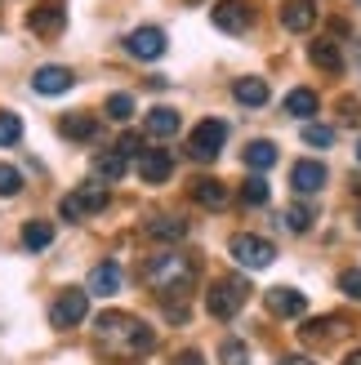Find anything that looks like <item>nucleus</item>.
<instances>
[{"mask_svg": "<svg viewBox=\"0 0 361 365\" xmlns=\"http://www.w3.org/2000/svg\"><path fill=\"white\" fill-rule=\"evenodd\" d=\"M285 112H290V116H317V94H312V89H290Z\"/></svg>", "mask_w": 361, "mask_h": 365, "instance_id": "obj_25", "label": "nucleus"}, {"mask_svg": "<svg viewBox=\"0 0 361 365\" xmlns=\"http://www.w3.org/2000/svg\"><path fill=\"white\" fill-rule=\"evenodd\" d=\"M107 205V187L103 182H85L81 192H71V196H63V205H59V214L67 218V223H76V218H85V214H98Z\"/></svg>", "mask_w": 361, "mask_h": 365, "instance_id": "obj_7", "label": "nucleus"}, {"mask_svg": "<svg viewBox=\"0 0 361 365\" xmlns=\"http://www.w3.org/2000/svg\"><path fill=\"white\" fill-rule=\"evenodd\" d=\"M344 365H361V352H352V356H344Z\"/></svg>", "mask_w": 361, "mask_h": 365, "instance_id": "obj_39", "label": "nucleus"}, {"mask_svg": "<svg viewBox=\"0 0 361 365\" xmlns=\"http://www.w3.org/2000/svg\"><path fill=\"white\" fill-rule=\"evenodd\" d=\"M63 23H67L63 0H41V5L27 14V27H31L36 36H59V31H63Z\"/></svg>", "mask_w": 361, "mask_h": 365, "instance_id": "obj_10", "label": "nucleus"}, {"mask_svg": "<svg viewBox=\"0 0 361 365\" xmlns=\"http://www.w3.org/2000/svg\"><path fill=\"white\" fill-rule=\"evenodd\" d=\"M357 5H361V0H357Z\"/></svg>", "mask_w": 361, "mask_h": 365, "instance_id": "obj_41", "label": "nucleus"}, {"mask_svg": "<svg viewBox=\"0 0 361 365\" xmlns=\"http://www.w3.org/2000/svg\"><path fill=\"white\" fill-rule=\"evenodd\" d=\"M281 218H285V227H290V232H308L312 227V210H303V205H290Z\"/></svg>", "mask_w": 361, "mask_h": 365, "instance_id": "obj_31", "label": "nucleus"}, {"mask_svg": "<svg viewBox=\"0 0 361 365\" xmlns=\"http://www.w3.org/2000/svg\"><path fill=\"white\" fill-rule=\"evenodd\" d=\"M214 27L228 31V36H241L250 27V5H241V0H223V5H214Z\"/></svg>", "mask_w": 361, "mask_h": 365, "instance_id": "obj_12", "label": "nucleus"}, {"mask_svg": "<svg viewBox=\"0 0 361 365\" xmlns=\"http://www.w3.org/2000/svg\"><path fill=\"white\" fill-rule=\"evenodd\" d=\"M121 289V267L107 259V263H98L94 272H89V294H98V299H112Z\"/></svg>", "mask_w": 361, "mask_h": 365, "instance_id": "obj_19", "label": "nucleus"}, {"mask_svg": "<svg viewBox=\"0 0 361 365\" xmlns=\"http://www.w3.org/2000/svg\"><path fill=\"white\" fill-rule=\"evenodd\" d=\"M339 116H344L348 125H357V120H361V107H357V98H344V103H339Z\"/></svg>", "mask_w": 361, "mask_h": 365, "instance_id": "obj_36", "label": "nucleus"}, {"mask_svg": "<svg viewBox=\"0 0 361 365\" xmlns=\"http://www.w3.org/2000/svg\"><path fill=\"white\" fill-rule=\"evenodd\" d=\"M59 134L71 138V143H89V138H98V120L85 116V112H67V116L59 120Z\"/></svg>", "mask_w": 361, "mask_h": 365, "instance_id": "obj_18", "label": "nucleus"}, {"mask_svg": "<svg viewBox=\"0 0 361 365\" xmlns=\"http://www.w3.org/2000/svg\"><path fill=\"white\" fill-rule=\"evenodd\" d=\"M71 81H76V76H71V67H54L49 63V67H41L31 76V89H36V94H45V98H54V94H67Z\"/></svg>", "mask_w": 361, "mask_h": 365, "instance_id": "obj_11", "label": "nucleus"}, {"mask_svg": "<svg viewBox=\"0 0 361 365\" xmlns=\"http://www.w3.org/2000/svg\"><path fill=\"white\" fill-rule=\"evenodd\" d=\"M219 356H223V365H250V348L241 339H223L219 343Z\"/></svg>", "mask_w": 361, "mask_h": 365, "instance_id": "obj_28", "label": "nucleus"}, {"mask_svg": "<svg viewBox=\"0 0 361 365\" xmlns=\"http://www.w3.org/2000/svg\"><path fill=\"white\" fill-rule=\"evenodd\" d=\"M192 263L183 259V254H156V259H148V285L156 289L161 299H178L192 289Z\"/></svg>", "mask_w": 361, "mask_h": 365, "instance_id": "obj_2", "label": "nucleus"}, {"mask_svg": "<svg viewBox=\"0 0 361 365\" xmlns=\"http://www.w3.org/2000/svg\"><path fill=\"white\" fill-rule=\"evenodd\" d=\"M14 192H23V174L14 165H0V196H14Z\"/></svg>", "mask_w": 361, "mask_h": 365, "instance_id": "obj_33", "label": "nucleus"}, {"mask_svg": "<svg viewBox=\"0 0 361 365\" xmlns=\"http://www.w3.org/2000/svg\"><path fill=\"white\" fill-rule=\"evenodd\" d=\"M148 236H156V241H183V236H188V223H183V218H152V223H148Z\"/></svg>", "mask_w": 361, "mask_h": 365, "instance_id": "obj_24", "label": "nucleus"}, {"mask_svg": "<svg viewBox=\"0 0 361 365\" xmlns=\"http://www.w3.org/2000/svg\"><path fill=\"white\" fill-rule=\"evenodd\" d=\"M94 339L107 352H116V356H143V352L156 348V334L130 312H103L94 321Z\"/></svg>", "mask_w": 361, "mask_h": 365, "instance_id": "obj_1", "label": "nucleus"}, {"mask_svg": "<svg viewBox=\"0 0 361 365\" xmlns=\"http://www.w3.org/2000/svg\"><path fill=\"white\" fill-rule=\"evenodd\" d=\"M317 18H321L317 0H285V5H281V27L295 31V36H308L317 27Z\"/></svg>", "mask_w": 361, "mask_h": 365, "instance_id": "obj_8", "label": "nucleus"}, {"mask_svg": "<svg viewBox=\"0 0 361 365\" xmlns=\"http://www.w3.org/2000/svg\"><path fill=\"white\" fill-rule=\"evenodd\" d=\"M192 200H196V205H205V210H228L232 192L223 187L219 178H196L192 182Z\"/></svg>", "mask_w": 361, "mask_h": 365, "instance_id": "obj_16", "label": "nucleus"}, {"mask_svg": "<svg viewBox=\"0 0 361 365\" xmlns=\"http://www.w3.org/2000/svg\"><path fill=\"white\" fill-rule=\"evenodd\" d=\"M268 196H273L268 178H259V174H255V178H245V182H241V200H245V205H263Z\"/></svg>", "mask_w": 361, "mask_h": 365, "instance_id": "obj_27", "label": "nucleus"}, {"mask_svg": "<svg viewBox=\"0 0 361 365\" xmlns=\"http://www.w3.org/2000/svg\"><path fill=\"white\" fill-rule=\"evenodd\" d=\"M49 241H54V227L41 223V218H31V223L23 227V245H27V250H45Z\"/></svg>", "mask_w": 361, "mask_h": 365, "instance_id": "obj_26", "label": "nucleus"}, {"mask_svg": "<svg viewBox=\"0 0 361 365\" xmlns=\"http://www.w3.org/2000/svg\"><path fill=\"white\" fill-rule=\"evenodd\" d=\"M245 281H237V277H228V281H214L210 285V294H205V312L214 317V321H228V317H237L241 307H245Z\"/></svg>", "mask_w": 361, "mask_h": 365, "instance_id": "obj_3", "label": "nucleus"}, {"mask_svg": "<svg viewBox=\"0 0 361 365\" xmlns=\"http://www.w3.org/2000/svg\"><path fill=\"white\" fill-rule=\"evenodd\" d=\"M268 94H273V89H268V81H259V76H241L237 85H232V98H237L241 107H263Z\"/></svg>", "mask_w": 361, "mask_h": 365, "instance_id": "obj_21", "label": "nucleus"}, {"mask_svg": "<svg viewBox=\"0 0 361 365\" xmlns=\"http://www.w3.org/2000/svg\"><path fill=\"white\" fill-rule=\"evenodd\" d=\"M85 312H89V294H81V289H63V294L49 303V325L54 330H76V325L85 321Z\"/></svg>", "mask_w": 361, "mask_h": 365, "instance_id": "obj_6", "label": "nucleus"}, {"mask_svg": "<svg viewBox=\"0 0 361 365\" xmlns=\"http://www.w3.org/2000/svg\"><path fill=\"white\" fill-rule=\"evenodd\" d=\"M232 259H237L245 272H259V267H268L277 259V245L273 241H263V236H250V232H241V236H232Z\"/></svg>", "mask_w": 361, "mask_h": 365, "instance_id": "obj_4", "label": "nucleus"}, {"mask_svg": "<svg viewBox=\"0 0 361 365\" xmlns=\"http://www.w3.org/2000/svg\"><path fill=\"white\" fill-rule=\"evenodd\" d=\"M18 138H23V120L14 112H0V148H14Z\"/></svg>", "mask_w": 361, "mask_h": 365, "instance_id": "obj_29", "label": "nucleus"}, {"mask_svg": "<svg viewBox=\"0 0 361 365\" xmlns=\"http://www.w3.org/2000/svg\"><path fill=\"white\" fill-rule=\"evenodd\" d=\"M125 49H130V58H143V63H152L166 53V31L161 27H138L125 36Z\"/></svg>", "mask_w": 361, "mask_h": 365, "instance_id": "obj_9", "label": "nucleus"}, {"mask_svg": "<svg viewBox=\"0 0 361 365\" xmlns=\"http://www.w3.org/2000/svg\"><path fill=\"white\" fill-rule=\"evenodd\" d=\"M326 165H321V160H299V165L290 170V187L295 192H321L326 187Z\"/></svg>", "mask_w": 361, "mask_h": 365, "instance_id": "obj_14", "label": "nucleus"}, {"mask_svg": "<svg viewBox=\"0 0 361 365\" xmlns=\"http://www.w3.org/2000/svg\"><path fill=\"white\" fill-rule=\"evenodd\" d=\"M277 365H312V361H308V356H281Z\"/></svg>", "mask_w": 361, "mask_h": 365, "instance_id": "obj_38", "label": "nucleus"}, {"mask_svg": "<svg viewBox=\"0 0 361 365\" xmlns=\"http://www.w3.org/2000/svg\"><path fill=\"white\" fill-rule=\"evenodd\" d=\"M245 165L255 170V174L273 170V165H277V143H268V138H255V143L245 148Z\"/></svg>", "mask_w": 361, "mask_h": 365, "instance_id": "obj_22", "label": "nucleus"}, {"mask_svg": "<svg viewBox=\"0 0 361 365\" xmlns=\"http://www.w3.org/2000/svg\"><path fill=\"white\" fill-rule=\"evenodd\" d=\"M308 63L317 71H339L344 67V49H339L335 41H326V36H317V41H308Z\"/></svg>", "mask_w": 361, "mask_h": 365, "instance_id": "obj_15", "label": "nucleus"}, {"mask_svg": "<svg viewBox=\"0 0 361 365\" xmlns=\"http://www.w3.org/2000/svg\"><path fill=\"white\" fill-rule=\"evenodd\" d=\"M223 143H228V125L210 116V120H201V125L192 130V138H188V156H192V160H214V156L223 152Z\"/></svg>", "mask_w": 361, "mask_h": 365, "instance_id": "obj_5", "label": "nucleus"}, {"mask_svg": "<svg viewBox=\"0 0 361 365\" xmlns=\"http://www.w3.org/2000/svg\"><path fill=\"white\" fill-rule=\"evenodd\" d=\"M357 160H361V143H357Z\"/></svg>", "mask_w": 361, "mask_h": 365, "instance_id": "obj_40", "label": "nucleus"}, {"mask_svg": "<svg viewBox=\"0 0 361 365\" xmlns=\"http://www.w3.org/2000/svg\"><path fill=\"white\" fill-rule=\"evenodd\" d=\"M268 312L273 317H299V312H308V299L290 285H277V289H268Z\"/></svg>", "mask_w": 361, "mask_h": 365, "instance_id": "obj_13", "label": "nucleus"}, {"mask_svg": "<svg viewBox=\"0 0 361 365\" xmlns=\"http://www.w3.org/2000/svg\"><path fill=\"white\" fill-rule=\"evenodd\" d=\"M303 143H312V148H330L335 130H330V125H303Z\"/></svg>", "mask_w": 361, "mask_h": 365, "instance_id": "obj_32", "label": "nucleus"}, {"mask_svg": "<svg viewBox=\"0 0 361 365\" xmlns=\"http://www.w3.org/2000/svg\"><path fill=\"white\" fill-rule=\"evenodd\" d=\"M116 152H121L125 160H130V156H143V138H138V134H125V138H121V148H116Z\"/></svg>", "mask_w": 361, "mask_h": 365, "instance_id": "obj_35", "label": "nucleus"}, {"mask_svg": "<svg viewBox=\"0 0 361 365\" xmlns=\"http://www.w3.org/2000/svg\"><path fill=\"white\" fill-rule=\"evenodd\" d=\"M125 165H130V160H125L121 152H98V156H94V174H98L103 182H116V178L125 174Z\"/></svg>", "mask_w": 361, "mask_h": 365, "instance_id": "obj_23", "label": "nucleus"}, {"mask_svg": "<svg viewBox=\"0 0 361 365\" xmlns=\"http://www.w3.org/2000/svg\"><path fill=\"white\" fill-rule=\"evenodd\" d=\"M174 174V156L170 152H143L138 156V178L143 182H166Z\"/></svg>", "mask_w": 361, "mask_h": 365, "instance_id": "obj_17", "label": "nucleus"}, {"mask_svg": "<svg viewBox=\"0 0 361 365\" xmlns=\"http://www.w3.org/2000/svg\"><path fill=\"white\" fill-rule=\"evenodd\" d=\"M178 365H205V356L201 352H183V356H178Z\"/></svg>", "mask_w": 361, "mask_h": 365, "instance_id": "obj_37", "label": "nucleus"}, {"mask_svg": "<svg viewBox=\"0 0 361 365\" xmlns=\"http://www.w3.org/2000/svg\"><path fill=\"white\" fill-rule=\"evenodd\" d=\"M339 289H344L348 299H357V303H361V267H348L344 277H339Z\"/></svg>", "mask_w": 361, "mask_h": 365, "instance_id": "obj_34", "label": "nucleus"}, {"mask_svg": "<svg viewBox=\"0 0 361 365\" xmlns=\"http://www.w3.org/2000/svg\"><path fill=\"white\" fill-rule=\"evenodd\" d=\"M143 130H148V138H174L178 134V112L174 107H152L148 120H143Z\"/></svg>", "mask_w": 361, "mask_h": 365, "instance_id": "obj_20", "label": "nucleus"}, {"mask_svg": "<svg viewBox=\"0 0 361 365\" xmlns=\"http://www.w3.org/2000/svg\"><path fill=\"white\" fill-rule=\"evenodd\" d=\"M107 116H112V120H130L134 116V98L130 94H112V98H107Z\"/></svg>", "mask_w": 361, "mask_h": 365, "instance_id": "obj_30", "label": "nucleus"}]
</instances>
